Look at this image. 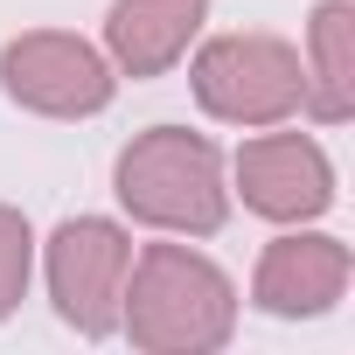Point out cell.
I'll use <instances>...</instances> for the list:
<instances>
[{
  "instance_id": "7",
  "label": "cell",
  "mask_w": 355,
  "mask_h": 355,
  "mask_svg": "<svg viewBox=\"0 0 355 355\" xmlns=\"http://www.w3.org/2000/svg\"><path fill=\"white\" fill-rule=\"evenodd\" d=\"M355 251L313 223H286L251 265V306L272 320H320L348 300Z\"/></svg>"
},
{
  "instance_id": "3",
  "label": "cell",
  "mask_w": 355,
  "mask_h": 355,
  "mask_svg": "<svg viewBox=\"0 0 355 355\" xmlns=\"http://www.w3.org/2000/svg\"><path fill=\"white\" fill-rule=\"evenodd\" d=\"M189 91L216 125L258 132V125H286L300 119L306 98V70H300V42L272 35V28H230L196 42L189 56Z\"/></svg>"
},
{
  "instance_id": "4",
  "label": "cell",
  "mask_w": 355,
  "mask_h": 355,
  "mask_svg": "<svg viewBox=\"0 0 355 355\" xmlns=\"http://www.w3.org/2000/svg\"><path fill=\"white\" fill-rule=\"evenodd\" d=\"M35 265H42V286L63 327H77L84 341L119 334L125 272H132V230L119 216H63L35 244Z\"/></svg>"
},
{
  "instance_id": "1",
  "label": "cell",
  "mask_w": 355,
  "mask_h": 355,
  "mask_svg": "<svg viewBox=\"0 0 355 355\" xmlns=\"http://www.w3.org/2000/svg\"><path fill=\"white\" fill-rule=\"evenodd\" d=\"M237 279L196 251V237H167L132 251L119 334L139 355H216L237 334Z\"/></svg>"
},
{
  "instance_id": "8",
  "label": "cell",
  "mask_w": 355,
  "mask_h": 355,
  "mask_svg": "<svg viewBox=\"0 0 355 355\" xmlns=\"http://www.w3.org/2000/svg\"><path fill=\"white\" fill-rule=\"evenodd\" d=\"M209 28V0H112L105 8V63L132 84L167 77Z\"/></svg>"
},
{
  "instance_id": "2",
  "label": "cell",
  "mask_w": 355,
  "mask_h": 355,
  "mask_svg": "<svg viewBox=\"0 0 355 355\" xmlns=\"http://www.w3.org/2000/svg\"><path fill=\"white\" fill-rule=\"evenodd\" d=\"M112 196L139 230L160 237H216L230 223V160L209 132L146 125L112 160Z\"/></svg>"
},
{
  "instance_id": "6",
  "label": "cell",
  "mask_w": 355,
  "mask_h": 355,
  "mask_svg": "<svg viewBox=\"0 0 355 355\" xmlns=\"http://www.w3.org/2000/svg\"><path fill=\"white\" fill-rule=\"evenodd\" d=\"M230 202H244L265 223H320L334 209V160L313 132L258 125L230 153Z\"/></svg>"
},
{
  "instance_id": "10",
  "label": "cell",
  "mask_w": 355,
  "mask_h": 355,
  "mask_svg": "<svg viewBox=\"0 0 355 355\" xmlns=\"http://www.w3.org/2000/svg\"><path fill=\"white\" fill-rule=\"evenodd\" d=\"M28 279H35V223L15 202H0V320L28 300Z\"/></svg>"
},
{
  "instance_id": "5",
  "label": "cell",
  "mask_w": 355,
  "mask_h": 355,
  "mask_svg": "<svg viewBox=\"0 0 355 355\" xmlns=\"http://www.w3.org/2000/svg\"><path fill=\"white\" fill-rule=\"evenodd\" d=\"M0 91L35 119H98L119 98V70L70 28H21L0 42Z\"/></svg>"
},
{
  "instance_id": "9",
  "label": "cell",
  "mask_w": 355,
  "mask_h": 355,
  "mask_svg": "<svg viewBox=\"0 0 355 355\" xmlns=\"http://www.w3.org/2000/svg\"><path fill=\"white\" fill-rule=\"evenodd\" d=\"M300 70H306L300 112L313 125H348L355 119V0H313Z\"/></svg>"
}]
</instances>
